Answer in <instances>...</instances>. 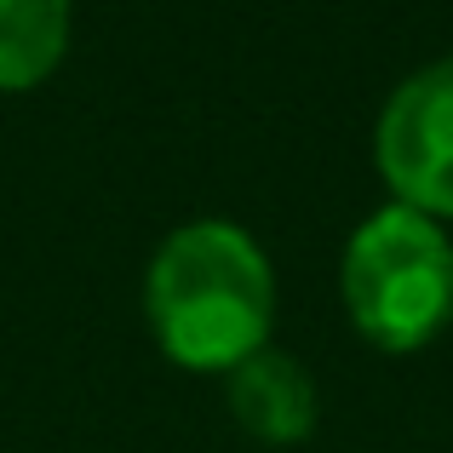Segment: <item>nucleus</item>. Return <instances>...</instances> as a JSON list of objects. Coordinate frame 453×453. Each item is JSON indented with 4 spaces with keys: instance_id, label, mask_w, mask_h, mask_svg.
<instances>
[{
    "instance_id": "f03ea898",
    "label": "nucleus",
    "mask_w": 453,
    "mask_h": 453,
    "mask_svg": "<svg viewBox=\"0 0 453 453\" xmlns=\"http://www.w3.org/2000/svg\"><path fill=\"white\" fill-rule=\"evenodd\" d=\"M344 310L356 333L390 356L431 344L453 316L448 230L402 201L362 219V230L344 247Z\"/></svg>"
},
{
    "instance_id": "20e7f679",
    "label": "nucleus",
    "mask_w": 453,
    "mask_h": 453,
    "mask_svg": "<svg viewBox=\"0 0 453 453\" xmlns=\"http://www.w3.org/2000/svg\"><path fill=\"white\" fill-rule=\"evenodd\" d=\"M224 396H230L235 425L270 448L304 442L316 431V379L288 350H270V344L253 350L242 367L224 373Z\"/></svg>"
},
{
    "instance_id": "39448f33",
    "label": "nucleus",
    "mask_w": 453,
    "mask_h": 453,
    "mask_svg": "<svg viewBox=\"0 0 453 453\" xmlns=\"http://www.w3.org/2000/svg\"><path fill=\"white\" fill-rule=\"evenodd\" d=\"M69 52V0H0V92H29Z\"/></svg>"
},
{
    "instance_id": "7ed1b4c3",
    "label": "nucleus",
    "mask_w": 453,
    "mask_h": 453,
    "mask_svg": "<svg viewBox=\"0 0 453 453\" xmlns=\"http://www.w3.org/2000/svg\"><path fill=\"white\" fill-rule=\"evenodd\" d=\"M373 161L402 207L453 219V58L390 92L373 133Z\"/></svg>"
},
{
    "instance_id": "f257e3e1",
    "label": "nucleus",
    "mask_w": 453,
    "mask_h": 453,
    "mask_svg": "<svg viewBox=\"0 0 453 453\" xmlns=\"http://www.w3.org/2000/svg\"><path fill=\"white\" fill-rule=\"evenodd\" d=\"M155 344L189 373H230L270 344L276 270L230 219H189L155 247L144 276Z\"/></svg>"
}]
</instances>
